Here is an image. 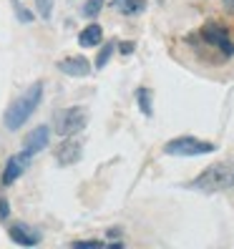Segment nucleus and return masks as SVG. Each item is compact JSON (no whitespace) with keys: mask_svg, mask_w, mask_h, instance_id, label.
<instances>
[{"mask_svg":"<svg viewBox=\"0 0 234 249\" xmlns=\"http://www.w3.org/2000/svg\"><path fill=\"white\" fill-rule=\"evenodd\" d=\"M101 40H104V28H101L98 23L86 25L83 31H81V36H78V43H81L83 48H93V46H98Z\"/></svg>","mask_w":234,"mask_h":249,"instance_id":"nucleus-11","label":"nucleus"},{"mask_svg":"<svg viewBox=\"0 0 234 249\" xmlns=\"http://www.w3.org/2000/svg\"><path fill=\"white\" fill-rule=\"evenodd\" d=\"M121 53H124V55L134 53V43H131V40H128V43H121Z\"/></svg>","mask_w":234,"mask_h":249,"instance_id":"nucleus-19","label":"nucleus"},{"mask_svg":"<svg viewBox=\"0 0 234 249\" xmlns=\"http://www.w3.org/2000/svg\"><path fill=\"white\" fill-rule=\"evenodd\" d=\"M113 51H116V43L113 40H108L104 48H101V53L96 55V68H104L106 63H108V58L113 55Z\"/></svg>","mask_w":234,"mask_h":249,"instance_id":"nucleus-15","label":"nucleus"},{"mask_svg":"<svg viewBox=\"0 0 234 249\" xmlns=\"http://www.w3.org/2000/svg\"><path fill=\"white\" fill-rule=\"evenodd\" d=\"M232 186H234V164H227V161L212 164L192 181V189H199V192H224Z\"/></svg>","mask_w":234,"mask_h":249,"instance_id":"nucleus-2","label":"nucleus"},{"mask_svg":"<svg viewBox=\"0 0 234 249\" xmlns=\"http://www.w3.org/2000/svg\"><path fill=\"white\" fill-rule=\"evenodd\" d=\"M136 101H139V108H141L144 116H151L154 113V93H151V89L141 86V89L136 91Z\"/></svg>","mask_w":234,"mask_h":249,"instance_id":"nucleus-13","label":"nucleus"},{"mask_svg":"<svg viewBox=\"0 0 234 249\" xmlns=\"http://www.w3.org/2000/svg\"><path fill=\"white\" fill-rule=\"evenodd\" d=\"M58 68H61V73H66V76H73V78H86V76L91 73V63L86 61L83 55L61 58V61H58Z\"/></svg>","mask_w":234,"mask_h":249,"instance_id":"nucleus-8","label":"nucleus"},{"mask_svg":"<svg viewBox=\"0 0 234 249\" xmlns=\"http://www.w3.org/2000/svg\"><path fill=\"white\" fill-rule=\"evenodd\" d=\"M8 237L16 242V244H20V247H36V244L40 242V234H38L33 227L23 224V222L13 224V227L8 229Z\"/></svg>","mask_w":234,"mask_h":249,"instance_id":"nucleus-10","label":"nucleus"},{"mask_svg":"<svg viewBox=\"0 0 234 249\" xmlns=\"http://www.w3.org/2000/svg\"><path fill=\"white\" fill-rule=\"evenodd\" d=\"M48 141H51V128H48V126H36L31 134L23 139V151H28V154L33 156V154H38V151L46 149Z\"/></svg>","mask_w":234,"mask_h":249,"instance_id":"nucleus-9","label":"nucleus"},{"mask_svg":"<svg viewBox=\"0 0 234 249\" xmlns=\"http://www.w3.org/2000/svg\"><path fill=\"white\" fill-rule=\"evenodd\" d=\"M214 149L216 146L209 141H201L194 136H179V139L166 141L164 154H169V156H201V154H212Z\"/></svg>","mask_w":234,"mask_h":249,"instance_id":"nucleus-3","label":"nucleus"},{"mask_svg":"<svg viewBox=\"0 0 234 249\" xmlns=\"http://www.w3.org/2000/svg\"><path fill=\"white\" fill-rule=\"evenodd\" d=\"M104 242L101 239H81V242H73V247H101Z\"/></svg>","mask_w":234,"mask_h":249,"instance_id":"nucleus-18","label":"nucleus"},{"mask_svg":"<svg viewBox=\"0 0 234 249\" xmlns=\"http://www.w3.org/2000/svg\"><path fill=\"white\" fill-rule=\"evenodd\" d=\"M40 98H43V81L33 83L18 101H13V104H10V108L5 111V119H3V121H5V128H8V131H18V128L36 113Z\"/></svg>","mask_w":234,"mask_h":249,"instance_id":"nucleus-1","label":"nucleus"},{"mask_svg":"<svg viewBox=\"0 0 234 249\" xmlns=\"http://www.w3.org/2000/svg\"><path fill=\"white\" fill-rule=\"evenodd\" d=\"M36 10L43 20H48L53 16V0H36Z\"/></svg>","mask_w":234,"mask_h":249,"instance_id":"nucleus-16","label":"nucleus"},{"mask_svg":"<svg viewBox=\"0 0 234 249\" xmlns=\"http://www.w3.org/2000/svg\"><path fill=\"white\" fill-rule=\"evenodd\" d=\"M8 214H10V207H8V199L0 194V222H5L8 219Z\"/></svg>","mask_w":234,"mask_h":249,"instance_id":"nucleus-17","label":"nucleus"},{"mask_svg":"<svg viewBox=\"0 0 234 249\" xmlns=\"http://www.w3.org/2000/svg\"><path fill=\"white\" fill-rule=\"evenodd\" d=\"M111 3L124 16H136V13H141L146 8V0H111Z\"/></svg>","mask_w":234,"mask_h":249,"instance_id":"nucleus-12","label":"nucleus"},{"mask_svg":"<svg viewBox=\"0 0 234 249\" xmlns=\"http://www.w3.org/2000/svg\"><path fill=\"white\" fill-rule=\"evenodd\" d=\"M81 156H83V146H81V141L71 139V136L55 149V161H58L61 166H73V164H78Z\"/></svg>","mask_w":234,"mask_h":249,"instance_id":"nucleus-7","label":"nucleus"},{"mask_svg":"<svg viewBox=\"0 0 234 249\" xmlns=\"http://www.w3.org/2000/svg\"><path fill=\"white\" fill-rule=\"evenodd\" d=\"M201 38L209 43V46L219 48L224 55H234V43L229 40V31L219 23H207L201 28Z\"/></svg>","mask_w":234,"mask_h":249,"instance_id":"nucleus-5","label":"nucleus"},{"mask_svg":"<svg viewBox=\"0 0 234 249\" xmlns=\"http://www.w3.org/2000/svg\"><path fill=\"white\" fill-rule=\"evenodd\" d=\"M224 3H227V5H229V8L234 10V0H224Z\"/></svg>","mask_w":234,"mask_h":249,"instance_id":"nucleus-20","label":"nucleus"},{"mask_svg":"<svg viewBox=\"0 0 234 249\" xmlns=\"http://www.w3.org/2000/svg\"><path fill=\"white\" fill-rule=\"evenodd\" d=\"M86 124H89V111L83 106H71L61 116H55V131H58V136H63V139L78 134L81 128H86Z\"/></svg>","mask_w":234,"mask_h":249,"instance_id":"nucleus-4","label":"nucleus"},{"mask_svg":"<svg viewBox=\"0 0 234 249\" xmlns=\"http://www.w3.org/2000/svg\"><path fill=\"white\" fill-rule=\"evenodd\" d=\"M31 154L28 151H20V154H13L8 161H5V169H3V186H10V184H16L23 174H25V169L31 166Z\"/></svg>","mask_w":234,"mask_h":249,"instance_id":"nucleus-6","label":"nucleus"},{"mask_svg":"<svg viewBox=\"0 0 234 249\" xmlns=\"http://www.w3.org/2000/svg\"><path fill=\"white\" fill-rule=\"evenodd\" d=\"M104 3H106V0H86V3H83V16L86 18H96L98 16V13L101 10H104Z\"/></svg>","mask_w":234,"mask_h":249,"instance_id":"nucleus-14","label":"nucleus"}]
</instances>
